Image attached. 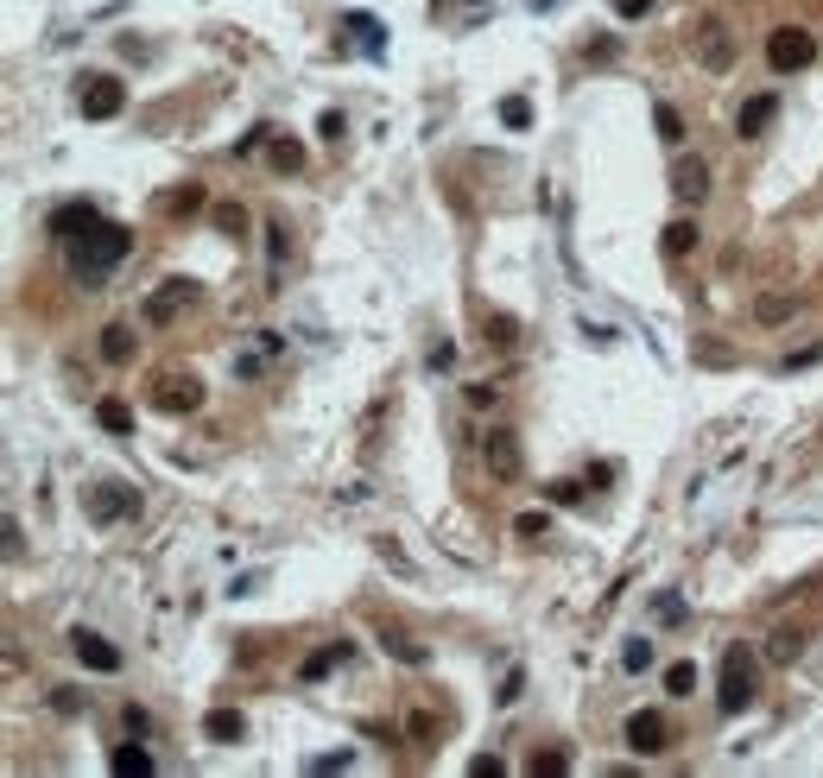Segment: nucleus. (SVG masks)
<instances>
[{
  "instance_id": "obj_39",
  "label": "nucleus",
  "mask_w": 823,
  "mask_h": 778,
  "mask_svg": "<svg viewBox=\"0 0 823 778\" xmlns=\"http://www.w3.org/2000/svg\"><path fill=\"white\" fill-rule=\"evenodd\" d=\"M121 722H127L133 741H146V734H153V716H146V709H133V702H127V716H121Z\"/></svg>"
},
{
  "instance_id": "obj_8",
  "label": "nucleus",
  "mask_w": 823,
  "mask_h": 778,
  "mask_svg": "<svg viewBox=\"0 0 823 778\" xmlns=\"http://www.w3.org/2000/svg\"><path fill=\"white\" fill-rule=\"evenodd\" d=\"M482 462H488L495 481H520V468H526L520 437H513V431H488V437H482Z\"/></svg>"
},
{
  "instance_id": "obj_34",
  "label": "nucleus",
  "mask_w": 823,
  "mask_h": 778,
  "mask_svg": "<svg viewBox=\"0 0 823 778\" xmlns=\"http://www.w3.org/2000/svg\"><path fill=\"white\" fill-rule=\"evenodd\" d=\"M653 127H659V139H671V146L684 139V120H678V108H665V102H659V114H653Z\"/></svg>"
},
{
  "instance_id": "obj_1",
  "label": "nucleus",
  "mask_w": 823,
  "mask_h": 778,
  "mask_svg": "<svg viewBox=\"0 0 823 778\" xmlns=\"http://www.w3.org/2000/svg\"><path fill=\"white\" fill-rule=\"evenodd\" d=\"M63 247H71V272L83 278V286H102V278L133 253V235L114 228V222H89L77 241H63Z\"/></svg>"
},
{
  "instance_id": "obj_44",
  "label": "nucleus",
  "mask_w": 823,
  "mask_h": 778,
  "mask_svg": "<svg viewBox=\"0 0 823 778\" xmlns=\"http://www.w3.org/2000/svg\"><path fill=\"white\" fill-rule=\"evenodd\" d=\"M317 133H323V139H329V146H336V139H342V133H349V120H342V114H336V108H329V114H323V120H317Z\"/></svg>"
},
{
  "instance_id": "obj_37",
  "label": "nucleus",
  "mask_w": 823,
  "mask_h": 778,
  "mask_svg": "<svg viewBox=\"0 0 823 778\" xmlns=\"http://www.w3.org/2000/svg\"><path fill=\"white\" fill-rule=\"evenodd\" d=\"M583 57H589V63H614V57H621V38H589Z\"/></svg>"
},
{
  "instance_id": "obj_30",
  "label": "nucleus",
  "mask_w": 823,
  "mask_h": 778,
  "mask_svg": "<svg viewBox=\"0 0 823 778\" xmlns=\"http://www.w3.org/2000/svg\"><path fill=\"white\" fill-rule=\"evenodd\" d=\"M691 690H697V665L684 658V665H671V671H665V696H691Z\"/></svg>"
},
{
  "instance_id": "obj_27",
  "label": "nucleus",
  "mask_w": 823,
  "mask_h": 778,
  "mask_svg": "<svg viewBox=\"0 0 823 778\" xmlns=\"http://www.w3.org/2000/svg\"><path fill=\"white\" fill-rule=\"evenodd\" d=\"M501 127H507V133H526V127H532V102H526V95H507V102H501Z\"/></svg>"
},
{
  "instance_id": "obj_46",
  "label": "nucleus",
  "mask_w": 823,
  "mask_h": 778,
  "mask_svg": "<svg viewBox=\"0 0 823 778\" xmlns=\"http://www.w3.org/2000/svg\"><path fill=\"white\" fill-rule=\"evenodd\" d=\"M520 690H526V677H520V671H507V677H501V696H495V702H520Z\"/></svg>"
},
{
  "instance_id": "obj_45",
  "label": "nucleus",
  "mask_w": 823,
  "mask_h": 778,
  "mask_svg": "<svg viewBox=\"0 0 823 778\" xmlns=\"http://www.w3.org/2000/svg\"><path fill=\"white\" fill-rule=\"evenodd\" d=\"M614 13H621V20H646L653 0H614Z\"/></svg>"
},
{
  "instance_id": "obj_38",
  "label": "nucleus",
  "mask_w": 823,
  "mask_h": 778,
  "mask_svg": "<svg viewBox=\"0 0 823 778\" xmlns=\"http://www.w3.org/2000/svg\"><path fill=\"white\" fill-rule=\"evenodd\" d=\"M653 614H659V620H665V626H678V620H684V601H678V595H671V589H665V595H659V601H653Z\"/></svg>"
},
{
  "instance_id": "obj_22",
  "label": "nucleus",
  "mask_w": 823,
  "mask_h": 778,
  "mask_svg": "<svg viewBox=\"0 0 823 778\" xmlns=\"http://www.w3.org/2000/svg\"><path fill=\"white\" fill-rule=\"evenodd\" d=\"M127 355H133V329H127V323H108V329H102V361L121 368Z\"/></svg>"
},
{
  "instance_id": "obj_40",
  "label": "nucleus",
  "mask_w": 823,
  "mask_h": 778,
  "mask_svg": "<svg viewBox=\"0 0 823 778\" xmlns=\"http://www.w3.org/2000/svg\"><path fill=\"white\" fill-rule=\"evenodd\" d=\"M462 399H469V405H475V411H488V405H495V399H501V393H495V386H488V380H475V386H462Z\"/></svg>"
},
{
  "instance_id": "obj_3",
  "label": "nucleus",
  "mask_w": 823,
  "mask_h": 778,
  "mask_svg": "<svg viewBox=\"0 0 823 778\" xmlns=\"http://www.w3.org/2000/svg\"><path fill=\"white\" fill-rule=\"evenodd\" d=\"M716 709H722V716H741V709H753V658H747L741 646L722 658V696H716Z\"/></svg>"
},
{
  "instance_id": "obj_48",
  "label": "nucleus",
  "mask_w": 823,
  "mask_h": 778,
  "mask_svg": "<svg viewBox=\"0 0 823 778\" xmlns=\"http://www.w3.org/2000/svg\"><path fill=\"white\" fill-rule=\"evenodd\" d=\"M469 772H475V778H495V772H507V766H501L495 753H482V759H469Z\"/></svg>"
},
{
  "instance_id": "obj_35",
  "label": "nucleus",
  "mask_w": 823,
  "mask_h": 778,
  "mask_svg": "<svg viewBox=\"0 0 823 778\" xmlns=\"http://www.w3.org/2000/svg\"><path fill=\"white\" fill-rule=\"evenodd\" d=\"M488 335H495V348H513V342H520V323L495 310V317H488Z\"/></svg>"
},
{
  "instance_id": "obj_6",
  "label": "nucleus",
  "mask_w": 823,
  "mask_h": 778,
  "mask_svg": "<svg viewBox=\"0 0 823 778\" xmlns=\"http://www.w3.org/2000/svg\"><path fill=\"white\" fill-rule=\"evenodd\" d=\"M89 513H96L102 526L133 519V513H140V487H127V481H102V487L89 493Z\"/></svg>"
},
{
  "instance_id": "obj_15",
  "label": "nucleus",
  "mask_w": 823,
  "mask_h": 778,
  "mask_svg": "<svg viewBox=\"0 0 823 778\" xmlns=\"http://www.w3.org/2000/svg\"><path fill=\"white\" fill-rule=\"evenodd\" d=\"M336 665H349V640H329V646H317V652L298 665V677H304V683H317V677H329Z\"/></svg>"
},
{
  "instance_id": "obj_12",
  "label": "nucleus",
  "mask_w": 823,
  "mask_h": 778,
  "mask_svg": "<svg viewBox=\"0 0 823 778\" xmlns=\"http://www.w3.org/2000/svg\"><path fill=\"white\" fill-rule=\"evenodd\" d=\"M671 196L678 203H703L710 196V165L703 159H678L671 165Z\"/></svg>"
},
{
  "instance_id": "obj_42",
  "label": "nucleus",
  "mask_w": 823,
  "mask_h": 778,
  "mask_svg": "<svg viewBox=\"0 0 823 778\" xmlns=\"http://www.w3.org/2000/svg\"><path fill=\"white\" fill-rule=\"evenodd\" d=\"M545 526H552L545 513H520V519H513V532H520V538H545Z\"/></svg>"
},
{
  "instance_id": "obj_33",
  "label": "nucleus",
  "mask_w": 823,
  "mask_h": 778,
  "mask_svg": "<svg viewBox=\"0 0 823 778\" xmlns=\"http://www.w3.org/2000/svg\"><path fill=\"white\" fill-rule=\"evenodd\" d=\"M538 772H545V778H564V772H570V753H532V778H538Z\"/></svg>"
},
{
  "instance_id": "obj_31",
  "label": "nucleus",
  "mask_w": 823,
  "mask_h": 778,
  "mask_svg": "<svg viewBox=\"0 0 823 778\" xmlns=\"http://www.w3.org/2000/svg\"><path fill=\"white\" fill-rule=\"evenodd\" d=\"M621 665L640 677V671H653V640H628V652H621Z\"/></svg>"
},
{
  "instance_id": "obj_13",
  "label": "nucleus",
  "mask_w": 823,
  "mask_h": 778,
  "mask_svg": "<svg viewBox=\"0 0 823 778\" xmlns=\"http://www.w3.org/2000/svg\"><path fill=\"white\" fill-rule=\"evenodd\" d=\"M190 292H196L190 278H165V286H159V292L146 298V323H171V317H178V310L190 304Z\"/></svg>"
},
{
  "instance_id": "obj_28",
  "label": "nucleus",
  "mask_w": 823,
  "mask_h": 778,
  "mask_svg": "<svg viewBox=\"0 0 823 778\" xmlns=\"http://www.w3.org/2000/svg\"><path fill=\"white\" fill-rule=\"evenodd\" d=\"M266 253H272V278H279V266L292 260V235H286L279 222H266Z\"/></svg>"
},
{
  "instance_id": "obj_25",
  "label": "nucleus",
  "mask_w": 823,
  "mask_h": 778,
  "mask_svg": "<svg viewBox=\"0 0 823 778\" xmlns=\"http://www.w3.org/2000/svg\"><path fill=\"white\" fill-rule=\"evenodd\" d=\"M792 310H798V298H792V292H767L761 304H753V317H761V323H786Z\"/></svg>"
},
{
  "instance_id": "obj_20",
  "label": "nucleus",
  "mask_w": 823,
  "mask_h": 778,
  "mask_svg": "<svg viewBox=\"0 0 823 778\" xmlns=\"http://www.w3.org/2000/svg\"><path fill=\"white\" fill-rule=\"evenodd\" d=\"M203 734H210V741H241L247 734V722H241V709H210V716H203Z\"/></svg>"
},
{
  "instance_id": "obj_17",
  "label": "nucleus",
  "mask_w": 823,
  "mask_h": 778,
  "mask_svg": "<svg viewBox=\"0 0 823 778\" xmlns=\"http://www.w3.org/2000/svg\"><path fill=\"white\" fill-rule=\"evenodd\" d=\"M697 241H703V235H697V222H691V216H678V222H665V235H659V247H665L671 260H684V253H697Z\"/></svg>"
},
{
  "instance_id": "obj_36",
  "label": "nucleus",
  "mask_w": 823,
  "mask_h": 778,
  "mask_svg": "<svg viewBox=\"0 0 823 778\" xmlns=\"http://www.w3.org/2000/svg\"><path fill=\"white\" fill-rule=\"evenodd\" d=\"M349 766H355L349 747H336V753H317V759H311V772H349Z\"/></svg>"
},
{
  "instance_id": "obj_49",
  "label": "nucleus",
  "mask_w": 823,
  "mask_h": 778,
  "mask_svg": "<svg viewBox=\"0 0 823 778\" xmlns=\"http://www.w3.org/2000/svg\"><path fill=\"white\" fill-rule=\"evenodd\" d=\"M57 709H63V716H77V709H89V696H77V690H57Z\"/></svg>"
},
{
  "instance_id": "obj_14",
  "label": "nucleus",
  "mask_w": 823,
  "mask_h": 778,
  "mask_svg": "<svg viewBox=\"0 0 823 778\" xmlns=\"http://www.w3.org/2000/svg\"><path fill=\"white\" fill-rule=\"evenodd\" d=\"M203 405V386L190 374H165L159 380V411H196Z\"/></svg>"
},
{
  "instance_id": "obj_9",
  "label": "nucleus",
  "mask_w": 823,
  "mask_h": 778,
  "mask_svg": "<svg viewBox=\"0 0 823 778\" xmlns=\"http://www.w3.org/2000/svg\"><path fill=\"white\" fill-rule=\"evenodd\" d=\"M71 652H77V658H83L89 671H108V677H114V671L127 665V658H121V646H108L102 633H89V626H77V633H71Z\"/></svg>"
},
{
  "instance_id": "obj_32",
  "label": "nucleus",
  "mask_w": 823,
  "mask_h": 778,
  "mask_svg": "<svg viewBox=\"0 0 823 778\" xmlns=\"http://www.w3.org/2000/svg\"><path fill=\"white\" fill-rule=\"evenodd\" d=\"M216 228H222V235H241V228H247V209H241V203H216Z\"/></svg>"
},
{
  "instance_id": "obj_18",
  "label": "nucleus",
  "mask_w": 823,
  "mask_h": 778,
  "mask_svg": "<svg viewBox=\"0 0 823 778\" xmlns=\"http://www.w3.org/2000/svg\"><path fill=\"white\" fill-rule=\"evenodd\" d=\"M96 424L108 437H133V405L127 399H96Z\"/></svg>"
},
{
  "instance_id": "obj_43",
  "label": "nucleus",
  "mask_w": 823,
  "mask_h": 778,
  "mask_svg": "<svg viewBox=\"0 0 823 778\" xmlns=\"http://www.w3.org/2000/svg\"><path fill=\"white\" fill-rule=\"evenodd\" d=\"M425 361H431V374H444V368H456V348H450V342H431Z\"/></svg>"
},
{
  "instance_id": "obj_2",
  "label": "nucleus",
  "mask_w": 823,
  "mask_h": 778,
  "mask_svg": "<svg viewBox=\"0 0 823 778\" xmlns=\"http://www.w3.org/2000/svg\"><path fill=\"white\" fill-rule=\"evenodd\" d=\"M767 63L779 70V77L811 70V63H817V38H811L804 26H773V32H767Z\"/></svg>"
},
{
  "instance_id": "obj_23",
  "label": "nucleus",
  "mask_w": 823,
  "mask_h": 778,
  "mask_svg": "<svg viewBox=\"0 0 823 778\" xmlns=\"http://www.w3.org/2000/svg\"><path fill=\"white\" fill-rule=\"evenodd\" d=\"M159 209H165V216H196V209H203V184H178Z\"/></svg>"
},
{
  "instance_id": "obj_50",
  "label": "nucleus",
  "mask_w": 823,
  "mask_h": 778,
  "mask_svg": "<svg viewBox=\"0 0 823 778\" xmlns=\"http://www.w3.org/2000/svg\"><path fill=\"white\" fill-rule=\"evenodd\" d=\"M526 7H532V13H552V7H558V0H526Z\"/></svg>"
},
{
  "instance_id": "obj_11",
  "label": "nucleus",
  "mask_w": 823,
  "mask_h": 778,
  "mask_svg": "<svg viewBox=\"0 0 823 778\" xmlns=\"http://www.w3.org/2000/svg\"><path fill=\"white\" fill-rule=\"evenodd\" d=\"M89 222H102V209H96V203H63V209H51V222H45V228H51V241H77Z\"/></svg>"
},
{
  "instance_id": "obj_4",
  "label": "nucleus",
  "mask_w": 823,
  "mask_h": 778,
  "mask_svg": "<svg viewBox=\"0 0 823 778\" xmlns=\"http://www.w3.org/2000/svg\"><path fill=\"white\" fill-rule=\"evenodd\" d=\"M691 51H697V63H703V70H716V77H722V70L735 63L728 20H722V13H703V20H697V38H691Z\"/></svg>"
},
{
  "instance_id": "obj_26",
  "label": "nucleus",
  "mask_w": 823,
  "mask_h": 778,
  "mask_svg": "<svg viewBox=\"0 0 823 778\" xmlns=\"http://www.w3.org/2000/svg\"><path fill=\"white\" fill-rule=\"evenodd\" d=\"M431 13H437V20H482L488 0H431Z\"/></svg>"
},
{
  "instance_id": "obj_21",
  "label": "nucleus",
  "mask_w": 823,
  "mask_h": 778,
  "mask_svg": "<svg viewBox=\"0 0 823 778\" xmlns=\"http://www.w3.org/2000/svg\"><path fill=\"white\" fill-rule=\"evenodd\" d=\"M108 766H114L121 778H146V772H153V753L127 741V747H114V759H108Z\"/></svg>"
},
{
  "instance_id": "obj_29",
  "label": "nucleus",
  "mask_w": 823,
  "mask_h": 778,
  "mask_svg": "<svg viewBox=\"0 0 823 778\" xmlns=\"http://www.w3.org/2000/svg\"><path fill=\"white\" fill-rule=\"evenodd\" d=\"M272 165H279V171H304V146H298L292 133H286V139H272Z\"/></svg>"
},
{
  "instance_id": "obj_41",
  "label": "nucleus",
  "mask_w": 823,
  "mask_h": 778,
  "mask_svg": "<svg viewBox=\"0 0 823 778\" xmlns=\"http://www.w3.org/2000/svg\"><path fill=\"white\" fill-rule=\"evenodd\" d=\"M823 361V342H811V348H798V355H786V374H798V368H817Z\"/></svg>"
},
{
  "instance_id": "obj_10",
  "label": "nucleus",
  "mask_w": 823,
  "mask_h": 778,
  "mask_svg": "<svg viewBox=\"0 0 823 778\" xmlns=\"http://www.w3.org/2000/svg\"><path fill=\"white\" fill-rule=\"evenodd\" d=\"M773 114H779V95H773V89L747 95V102H741V114H735V133H741V139H761V133L773 127Z\"/></svg>"
},
{
  "instance_id": "obj_7",
  "label": "nucleus",
  "mask_w": 823,
  "mask_h": 778,
  "mask_svg": "<svg viewBox=\"0 0 823 778\" xmlns=\"http://www.w3.org/2000/svg\"><path fill=\"white\" fill-rule=\"evenodd\" d=\"M628 747H634L640 759L665 753V747H671V722H665L659 709H634V716H628Z\"/></svg>"
},
{
  "instance_id": "obj_47",
  "label": "nucleus",
  "mask_w": 823,
  "mask_h": 778,
  "mask_svg": "<svg viewBox=\"0 0 823 778\" xmlns=\"http://www.w3.org/2000/svg\"><path fill=\"white\" fill-rule=\"evenodd\" d=\"M552 501H558V507H577V501H583V487H577V481H558V487H552Z\"/></svg>"
},
{
  "instance_id": "obj_24",
  "label": "nucleus",
  "mask_w": 823,
  "mask_h": 778,
  "mask_svg": "<svg viewBox=\"0 0 823 778\" xmlns=\"http://www.w3.org/2000/svg\"><path fill=\"white\" fill-rule=\"evenodd\" d=\"M798 652H804V633H792V626H779L773 640H767V658H773V665H792Z\"/></svg>"
},
{
  "instance_id": "obj_5",
  "label": "nucleus",
  "mask_w": 823,
  "mask_h": 778,
  "mask_svg": "<svg viewBox=\"0 0 823 778\" xmlns=\"http://www.w3.org/2000/svg\"><path fill=\"white\" fill-rule=\"evenodd\" d=\"M77 108H83V120H114L127 108V89L114 77H83L77 83Z\"/></svg>"
},
{
  "instance_id": "obj_19",
  "label": "nucleus",
  "mask_w": 823,
  "mask_h": 778,
  "mask_svg": "<svg viewBox=\"0 0 823 778\" xmlns=\"http://www.w3.org/2000/svg\"><path fill=\"white\" fill-rule=\"evenodd\" d=\"M374 633H380V646H387V652H393L399 665H425V646L412 640V633H399V626H387V620H380Z\"/></svg>"
},
{
  "instance_id": "obj_16",
  "label": "nucleus",
  "mask_w": 823,
  "mask_h": 778,
  "mask_svg": "<svg viewBox=\"0 0 823 778\" xmlns=\"http://www.w3.org/2000/svg\"><path fill=\"white\" fill-rule=\"evenodd\" d=\"M342 32H355L368 57H387V26H380L374 13H342Z\"/></svg>"
}]
</instances>
